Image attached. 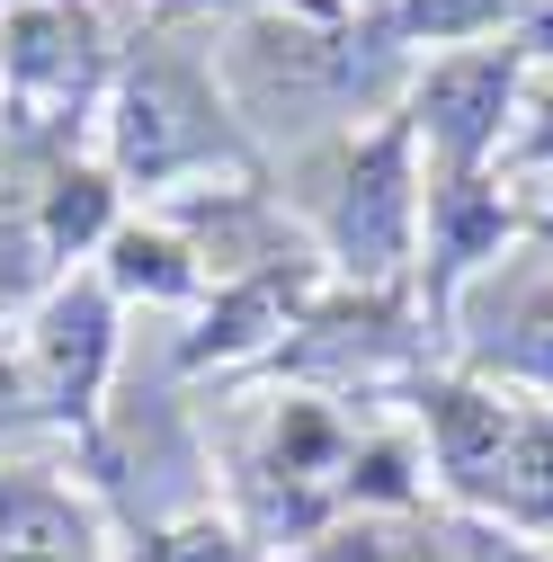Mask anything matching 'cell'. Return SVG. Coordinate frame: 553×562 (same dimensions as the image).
I'll return each mask as SVG.
<instances>
[{"mask_svg":"<svg viewBox=\"0 0 553 562\" xmlns=\"http://www.w3.org/2000/svg\"><path fill=\"white\" fill-rule=\"evenodd\" d=\"M224 63H233V90H241L250 116H295V125L349 116L393 72V54L366 45L358 27H313V19H286V10H250Z\"/></svg>","mask_w":553,"mask_h":562,"instance_id":"6da1fadb","label":"cell"},{"mask_svg":"<svg viewBox=\"0 0 553 562\" xmlns=\"http://www.w3.org/2000/svg\"><path fill=\"white\" fill-rule=\"evenodd\" d=\"M518 99V54H438L410 81V134L447 161V179H473V161L500 144Z\"/></svg>","mask_w":553,"mask_h":562,"instance_id":"7a4b0ae2","label":"cell"},{"mask_svg":"<svg viewBox=\"0 0 553 562\" xmlns=\"http://www.w3.org/2000/svg\"><path fill=\"white\" fill-rule=\"evenodd\" d=\"M410 241V125H384L375 144L349 153V170H339V196H330V250L384 277Z\"/></svg>","mask_w":553,"mask_h":562,"instance_id":"3957f363","label":"cell"},{"mask_svg":"<svg viewBox=\"0 0 553 562\" xmlns=\"http://www.w3.org/2000/svg\"><path fill=\"white\" fill-rule=\"evenodd\" d=\"M205 144H215L205 81L188 72V63H170V54H144V63H134V81H125V99H116V153H125V170L161 179V170L196 161Z\"/></svg>","mask_w":553,"mask_h":562,"instance_id":"277c9868","label":"cell"},{"mask_svg":"<svg viewBox=\"0 0 553 562\" xmlns=\"http://www.w3.org/2000/svg\"><path fill=\"white\" fill-rule=\"evenodd\" d=\"M0 63H10L19 90L72 99V90H90V72H99V36H90L81 10H19V27H10V45H0Z\"/></svg>","mask_w":553,"mask_h":562,"instance_id":"5b68a950","label":"cell"},{"mask_svg":"<svg viewBox=\"0 0 553 562\" xmlns=\"http://www.w3.org/2000/svg\"><path fill=\"white\" fill-rule=\"evenodd\" d=\"M99 367H108V304L90 286H72V295L45 313V384H54V411H81L99 393Z\"/></svg>","mask_w":553,"mask_h":562,"instance_id":"8992f818","label":"cell"},{"mask_svg":"<svg viewBox=\"0 0 553 562\" xmlns=\"http://www.w3.org/2000/svg\"><path fill=\"white\" fill-rule=\"evenodd\" d=\"M500 19H518V0H393V27L410 45H464V36H492Z\"/></svg>","mask_w":553,"mask_h":562,"instance_id":"52a82bcc","label":"cell"},{"mask_svg":"<svg viewBox=\"0 0 553 562\" xmlns=\"http://www.w3.org/2000/svg\"><path fill=\"white\" fill-rule=\"evenodd\" d=\"M99 224H108V188H99V179H54L45 233H54V241H90Z\"/></svg>","mask_w":553,"mask_h":562,"instance_id":"ba28073f","label":"cell"},{"mask_svg":"<svg viewBox=\"0 0 553 562\" xmlns=\"http://www.w3.org/2000/svg\"><path fill=\"white\" fill-rule=\"evenodd\" d=\"M509 367H518V375H544V384H553V304H535V313L518 322V339H509Z\"/></svg>","mask_w":553,"mask_h":562,"instance_id":"9c48e42d","label":"cell"},{"mask_svg":"<svg viewBox=\"0 0 553 562\" xmlns=\"http://www.w3.org/2000/svg\"><path fill=\"white\" fill-rule=\"evenodd\" d=\"M161 562H250V544H241V536H224V527H188V536H170V544H161Z\"/></svg>","mask_w":553,"mask_h":562,"instance_id":"30bf717a","label":"cell"},{"mask_svg":"<svg viewBox=\"0 0 553 562\" xmlns=\"http://www.w3.org/2000/svg\"><path fill=\"white\" fill-rule=\"evenodd\" d=\"M518 54L553 63V0H518Z\"/></svg>","mask_w":553,"mask_h":562,"instance_id":"8fae6325","label":"cell"},{"mask_svg":"<svg viewBox=\"0 0 553 562\" xmlns=\"http://www.w3.org/2000/svg\"><path fill=\"white\" fill-rule=\"evenodd\" d=\"M321 562H384V544L375 536H339V544H321Z\"/></svg>","mask_w":553,"mask_h":562,"instance_id":"7c38bea8","label":"cell"},{"mask_svg":"<svg viewBox=\"0 0 553 562\" xmlns=\"http://www.w3.org/2000/svg\"><path fill=\"white\" fill-rule=\"evenodd\" d=\"M527 161H553V108H535V125H527Z\"/></svg>","mask_w":553,"mask_h":562,"instance_id":"4fadbf2b","label":"cell"},{"mask_svg":"<svg viewBox=\"0 0 553 562\" xmlns=\"http://www.w3.org/2000/svg\"><path fill=\"white\" fill-rule=\"evenodd\" d=\"M170 10H268V0H170Z\"/></svg>","mask_w":553,"mask_h":562,"instance_id":"5bb4252c","label":"cell"},{"mask_svg":"<svg viewBox=\"0 0 553 562\" xmlns=\"http://www.w3.org/2000/svg\"><path fill=\"white\" fill-rule=\"evenodd\" d=\"M19 562H72V553H19Z\"/></svg>","mask_w":553,"mask_h":562,"instance_id":"9a60e30c","label":"cell"}]
</instances>
